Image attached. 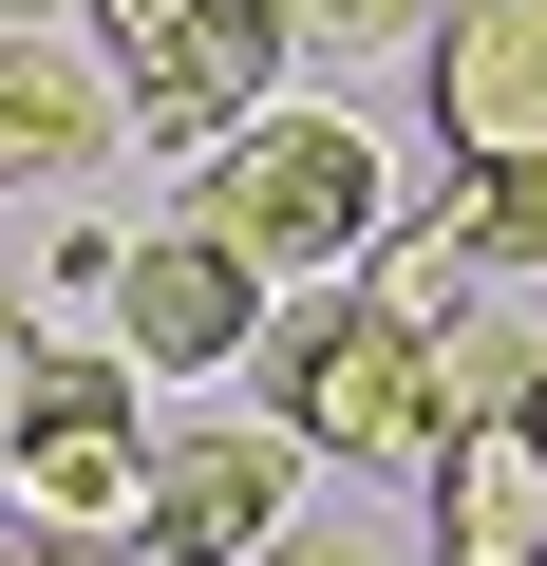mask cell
I'll return each mask as SVG.
<instances>
[{"label":"cell","instance_id":"cell-6","mask_svg":"<svg viewBox=\"0 0 547 566\" xmlns=\"http://www.w3.org/2000/svg\"><path fill=\"white\" fill-rule=\"evenodd\" d=\"M264 303H284V283H264L208 208H170V227H133V264H114V359H133V378H227V359L264 340Z\"/></svg>","mask_w":547,"mask_h":566},{"label":"cell","instance_id":"cell-19","mask_svg":"<svg viewBox=\"0 0 547 566\" xmlns=\"http://www.w3.org/2000/svg\"><path fill=\"white\" fill-rule=\"evenodd\" d=\"M0 434H20V359H0Z\"/></svg>","mask_w":547,"mask_h":566},{"label":"cell","instance_id":"cell-14","mask_svg":"<svg viewBox=\"0 0 547 566\" xmlns=\"http://www.w3.org/2000/svg\"><path fill=\"white\" fill-rule=\"evenodd\" d=\"M0 566H114V528H39V510H20V528H0Z\"/></svg>","mask_w":547,"mask_h":566},{"label":"cell","instance_id":"cell-11","mask_svg":"<svg viewBox=\"0 0 547 566\" xmlns=\"http://www.w3.org/2000/svg\"><path fill=\"white\" fill-rule=\"evenodd\" d=\"M434 208H453V245H472V283H528V264H547V170H453Z\"/></svg>","mask_w":547,"mask_h":566},{"label":"cell","instance_id":"cell-5","mask_svg":"<svg viewBox=\"0 0 547 566\" xmlns=\"http://www.w3.org/2000/svg\"><path fill=\"white\" fill-rule=\"evenodd\" d=\"M284 57H303L284 0H170V20L114 57V114H133L151 151H227L264 95H284Z\"/></svg>","mask_w":547,"mask_h":566},{"label":"cell","instance_id":"cell-16","mask_svg":"<svg viewBox=\"0 0 547 566\" xmlns=\"http://www.w3.org/2000/svg\"><path fill=\"white\" fill-rule=\"evenodd\" d=\"M509 416H528V453H547V340H528V378H509Z\"/></svg>","mask_w":547,"mask_h":566},{"label":"cell","instance_id":"cell-10","mask_svg":"<svg viewBox=\"0 0 547 566\" xmlns=\"http://www.w3.org/2000/svg\"><path fill=\"white\" fill-rule=\"evenodd\" d=\"M359 303H378V322H472V245H453V208H415V227L359 245Z\"/></svg>","mask_w":547,"mask_h":566},{"label":"cell","instance_id":"cell-8","mask_svg":"<svg viewBox=\"0 0 547 566\" xmlns=\"http://www.w3.org/2000/svg\"><path fill=\"white\" fill-rule=\"evenodd\" d=\"M114 133H133V114H114V76H95L57 20H0V189H76Z\"/></svg>","mask_w":547,"mask_h":566},{"label":"cell","instance_id":"cell-1","mask_svg":"<svg viewBox=\"0 0 547 566\" xmlns=\"http://www.w3.org/2000/svg\"><path fill=\"white\" fill-rule=\"evenodd\" d=\"M245 378H264V434H303L322 472H434V434H453L434 322H378L359 283H284L264 340H245Z\"/></svg>","mask_w":547,"mask_h":566},{"label":"cell","instance_id":"cell-7","mask_svg":"<svg viewBox=\"0 0 547 566\" xmlns=\"http://www.w3.org/2000/svg\"><path fill=\"white\" fill-rule=\"evenodd\" d=\"M434 151L453 170H547V0H434Z\"/></svg>","mask_w":547,"mask_h":566},{"label":"cell","instance_id":"cell-9","mask_svg":"<svg viewBox=\"0 0 547 566\" xmlns=\"http://www.w3.org/2000/svg\"><path fill=\"white\" fill-rule=\"evenodd\" d=\"M434 566H547V453H528V416H453L434 434Z\"/></svg>","mask_w":547,"mask_h":566},{"label":"cell","instance_id":"cell-13","mask_svg":"<svg viewBox=\"0 0 547 566\" xmlns=\"http://www.w3.org/2000/svg\"><path fill=\"white\" fill-rule=\"evenodd\" d=\"M114 264H133V227H57L39 245V303L57 322H114Z\"/></svg>","mask_w":547,"mask_h":566},{"label":"cell","instance_id":"cell-12","mask_svg":"<svg viewBox=\"0 0 547 566\" xmlns=\"http://www.w3.org/2000/svg\"><path fill=\"white\" fill-rule=\"evenodd\" d=\"M284 39H303V57H415L434 0H284Z\"/></svg>","mask_w":547,"mask_h":566},{"label":"cell","instance_id":"cell-2","mask_svg":"<svg viewBox=\"0 0 547 566\" xmlns=\"http://www.w3.org/2000/svg\"><path fill=\"white\" fill-rule=\"evenodd\" d=\"M189 208H208L264 283H359V245L397 227V151H378L359 114H322V95H303V114L264 95V114L208 151V189H189Z\"/></svg>","mask_w":547,"mask_h":566},{"label":"cell","instance_id":"cell-4","mask_svg":"<svg viewBox=\"0 0 547 566\" xmlns=\"http://www.w3.org/2000/svg\"><path fill=\"white\" fill-rule=\"evenodd\" d=\"M284 528H303V434H264V416L151 434V491H133V547L151 566H264Z\"/></svg>","mask_w":547,"mask_h":566},{"label":"cell","instance_id":"cell-17","mask_svg":"<svg viewBox=\"0 0 547 566\" xmlns=\"http://www.w3.org/2000/svg\"><path fill=\"white\" fill-rule=\"evenodd\" d=\"M20 340H39V322H20V283H0V359H20Z\"/></svg>","mask_w":547,"mask_h":566},{"label":"cell","instance_id":"cell-3","mask_svg":"<svg viewBox=\"0 0 547 566\" xmlns=\"http://www.w3.org/2000/svg\"><path fill=\"white\" fill-rule=\"evenodd\" d=\"M0 491L39 528H133L151 491V416H133V359L114 340H20V434H0Z\"/></svg>","mask_w":547,"mask_h":566},{"label":"cell","instance_id":"cell-15","mask_svg":"<svg viewBox=\"0 0 547 566\" xmlns=\"http://www.w3.org/2000/svg\"><path fill=\"white\" fill-rule=\"evenodd\" d=\"M264 566H378L359 528H284V547H264Z\"/></svg>","mask_w":547,"mask_h":566},{"label":"cell","instance_id":"cell-18","mask_svg":"<svg viewBox=\"0 0 547 566\" xmlns=\"http://www.w3.org/2000/svg\"><path fill=\"white\" fill-rule=\"evenodd\" d=\"M0 20H76V0H0Z\"/></svg>","mask_w":547,"mask_h":566}]
</instances>
